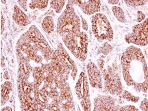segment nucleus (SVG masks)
<instances>
[{
	"label": "nucleus",
	"mask_w": 148,
	"mask_h": 111,
	"mask_svg": "<svg viewBox=\"0 0 148 111\" xmlns=\"http://www.w3.org/2000/svg\"><path fill=\"white\" fill-rule=\"evenodd\" d=\"M121 62L123 78L126 84L133 86L136 91L146 93L147 68L140 49L134 46L128 47L122 55Z\"/></svg>",
	"instance_id": "f257e3e1"
},
{
	"label": "nucleus",
	"mask_w": 148,
	"mask_h": 111,
	"mask_svg": "<svg viewBox=\"0 0 148 111\" xmlns=\"http://www.w3.org/2000/svg\"><path fill=\"white\" fill-rule=\"evenodd\" d=\"M62 38L74 56L82 61L85 60L87 57L88 43L87 34L80 31L65 35Z\"/></svg>",
	"instance_id": "f03ea898"
},
{
	"label": "nucleus",
	"mask_w": 148,
	"mask_h": 111,
	"mask_svg": "<svg viewBox=\"0 0 148 111\" xmlns=\"http://www.w3.org/2000/svg\"><path fill=\"white\" fill-rule=\"evenodd\" d=\"M81 21L75 13L72 5L68 4L66 8L58 21L57 31L62 37L65 35L80 31Z\"/></svg>",
	"instance_id": "7ed1b4c3"
},
{
	"label": "nucleus",
	"mask_w": 148,
	"mask_h": 111,
	"mask_svg": "<svg viewBox=\"0 0 148 111\" xmlns=\"http://www.w3.org/2000/svg\"><path fill=\"white\" fill-rule=\"evenodd\" d=\"M92 29L95 38L99 42L104 40L112 42L113 39V31L107 17L101 13L94 15L91 18Z\"/></svg>",
	"instance_id": "20e7f679"
},
{
	"label": "nucleus",
	"mask_w": 148,
	"mask_h": 111,
	"mask_svg": "<svg viewBox=\"0 0 148 111\" xmlns=\"http://www.w3.org/2000/svg\"><path fill=\"white\" fill-rule=\"evenodd\" d=\"M105 88L111 94L120 95L123 92L121 79L114 67H108L103 70Z\"/></svg>",
	"instance_id": "39448f33"
},
{
	"label": "nucleus",
	"mask_w": 148,
	"mask_h": 111,
	"mask_svg": "<svg viewBox=\"0 0 148 111\" xmlns=\"http://www.w3.org/2000/svg\"><path fill=\"white\" fill-rule=\"evenodd\" d=\"M147 19L138 25L133 27L132 32L125 36V40L128 43H133L138 46L147 45Z\"/></svg>",
	"instance_id": "423d86ee"
},
{
	"label": "nucleus",
	"mask_w": 148,
	"mask_h": 111,
	"mask_svg": "<svg viewBox=\"0 0 148 111\" xmlns=\"http://www.w3.org/2000/svg\"><path fill=\"white\" fill-rule=\"evenodd\" d=\"M75 92L84 110H91L89 86L87 78L84 72H81L75 86Z\"/></svg>",
	"instance_id": "0eeeda50"
},
{
	"label": "nucleus",
	"mask_w": 148,
	"mask_h": 111,
	"mask_svg": "<svg viewBox=\"0 0 148 111\" xmlns=\"http://www.w3.org/2000/svg\"><path fill=\"white\" fill-rule=\"evenodd\" d=\"M55 52L60 63L70 72L73 79H75L77 73V66L60 43Z\"/></svg>",
	"instance_id": "6e6552de"
},
{
	"label": "nucleus",
	"mask_w": 148,
	"mask_h": 111,
	"mask_svg": "<svg viewBox=\"0 0 148 111\" xmlns=\"http://www.w3.org/2000/svg\"><path fill=\"white\" fill-rule=\"evenodd\" d=\"M94 110H119L120 106H116L115 101L110 96L98 95L94 102Z\"/></svg>",
	"instance_id": "1a4fd4ad"
},
{
	"label": "nucleus",
	"mask_w": 148,
	"mask_h": 111,
	"mask_svg": "<svg viewBox=\"0 0 148 111\" xmlns=\"http://www.w3.org/2000/svg\"><path fill=\"white\" fill-rule=\"evenodd\" d=\"M71 5L76 4L87 15H91L100 11V1H69Z\"/></svg>",
	"instance_id": "9d476101"
},
{
	"label": "nucleus",
	"mask_w": 148,
	"mask_h": 111,
	"mask_svg": "<svg viewBox=\"0 0 148 111\" xmlns=\"http://www.w3.org/2000/svg\"><path fill=\"white\" fill-rule=\"evenodd\" d=\"M87 72L90 83L92 87L101 89L103 84L101 73L100 70L93 62H89L88 63Z\"/></svg>",
	"instance_id": "9b49d317"
},
{
	"label": "nucleus",
	"mask_w": 148,
	"mask_h": 111,
	"mask_svg": "<svg viewBox=\"0 0 148 111\" xmlns=\"http://www.w3.org/2000/svg\"><path fill=\"white\" fill-rule=\"evenodd\" d=\"M13 18L17 24L21 26H26L29 24V17L17 5L14 7Z\"/></svg>",
	"instance_id": "f8f14e48"
},
{
	"label": "nucleus",
	"mask_w": 148,
	"mask_h": 111,
	"mask_svg": "<svg viewBox=\"0 0 148 111\" xmlns=\"http://www.w3.org/2000/svg\"><path fill=\"white\" fill-rule=\"evenodd\" d=\"M12 91V84L9 81L5 82L1 85V105H4L8 100L9 96Z\"/></svg>",
	"instance_id": "ddd939ff"
},
{
	"label": "nucleus",
	"mask_w": 148,
	"mask_h": 111,
	"mask_svg": "<svg viewBox=\"0 0 148 111\" xmlns=\"http://www.w3.org/2000/svg\"><path fill=\"white\" fill-rule=\"evenodd\" d=\"M42 26L46 33H51L55 29V22L53 17L51 16H46L43 20Z\"/></svg>",
	"instance_id": "4468645a"
},
{
	"label": "nucleus",
	"mask_w": 148,
	"mask_h": 111,
	"mask_svg": "<svg viewBox=\"0 0 148 111\" xmlns=\"http://www.w3.org/2000/svg\"><path fill=\"white\" fill-rule=\"evenodd\" d=\"M112 11L114 16L120 22L123 23L126 22V19L125 17L124 11H123L121 8L117 6H114L112 7Z\"/></svg>",
	"instance_id": "2eb2a0df"
},
{
	"label": "nucleus",
	"mask_w": 148,
	"mask_h": 111,
	"mask_svg": "<svg viewBox=\"0 0 148 111\" xmlns=\"http://www.w3.org/2000/svg\"><path fill=\"white\" fill-rule=\"evenodd\" d=\"M48 4V1H32L29 4V7L32 10L45 9Z\"/></svg>",
	"instance_id": "dca6fc26"
},
{
	"label": "nucleus",
	"mask_w": 148,
	"mask_h": 111,
	"mask_svg": "<svg viewBox=\"0 0 148 111\" xmlns=\"http://www.w3.org/2000/svg\"><path fill=\"white\" fill-rule=\"evenodd\" d=\"M65 1H51L50 5L51 8L54 9L56 13H60L64 8Z\"/></svg>",
	"instance_id": "f3484780"
},
{
	"label": "nucleus",
	"mask_w": 148,
	"mask_h": 111,
	"mask_svg": "<svg viewBox=\"0 0 148 111\" xmlns=\"http://www.w3.org/2000/svg\"><path fill=\"white\" fill-rule=\"evenodd\" d=\"M121 94L123 97L127 101L136 103L139 101V97L138 96H134L133 94L127 91H123Z\"/></svg>",
	"instance_id": "a211bd4d"
},
{
	"label": "nucleus",
	"mask_w": 148,
	"mask_h": 111,
	"mask_svg": "<svg viewBox=\"0 0 148 111\" xmlns=\"http://www.w3.org/2000/svg\"><path fill=\"white\" fill-rule=\"evenodd\" d=\"M113 47L112 46L110 45L108 43H105L101 47H100L98 52L102 53L104 55H107L109 53L112 51Z\"/></svg>",
	"instance_id": "6ab92c4d"
},
{
	"label": "nucleus",
	"mask_w": 148,
	"mask_h": 111,
	"mask_svg": "<svg viewBox=\"0 0 148 111\" xmlns=\"http://www.w3.org/2000/svg\"><path fill=\"white\" fill-rule=\"evenodd\" d=\"M147 1H125V3L130 6L138 7L145 4Z\"/></svg>",
	"instance_id": "aec40b11"
},
{
	"label": "nucleus",
	"mask_w": 148,
	"mask_h": 111,
	"mask_svg": "<svg viewBox=\"0 0 148 111\" xmlns=\"http://www.w3.org/2000/svg\"><path fill=\"white\" fill-rule=\"evenodd\" d=\"M119 110H125V111H133V110H139L138 109L136 108L134 106L132 105H127L125 106H120Z\"/></svg>",
	"instance_id": "412c9836"
},
{
	"label": "nucleus",
	"mask_w": 148,
	"mask_h": 111,
	"mask_svg": "<svg viewBox=\"0 0 148 111\" xmlns=\"http://www.w3.org/2000/svg\"><path fill=\"white\" fill-rule=\"evenodd\" d=\"M140 108L142 110L144 111H147L148 110V101L146 98L142 101L140 105Z\"/></svg>",
	"instance_id": "4be33fe9"
},
{
	"label": "nucleus",
	"mask_w": 148,
	"mask_h": 111,
	"mask_svg": "<svg viewBox=\"0 0 148 111\" xmlns=\"http://www.w3.org/2000/svg\"><path fill=\"white\" fill-rule=\"evenodd\" d=\"M145 18V15L142 13V11H138L137 14V21L138 22H142Z\"/></svg>",
	"instance_id": "5701e85b"
},
{
	"label": "nucleus",
	"mask_w": 148,
	"mask_h": 111,
	"mask_svg": "<svg viewBox=\"0 0 148 111\" xmlns=\"http://www.w3.org/2000/svg\"><path fill=\"white\" fill-rule=\"evenodd\" d=\"M19 4V5H20V7H21V8L23 9L24 11H27V1H17Z\"/></svg>",
	"instance_id": "b1692460"
},
{
	"label": "nucleus",
	"mask_w": 148,
	"mask_h": 111,
	"mask_svg": "<svg viewBox=\"0 0 148 111\" xmlns=\"http://www.w3.org/2000/svg\"><path fill=\"white\" fill-rule=\"evenodd\" d=\"M81 20H82V29L84 30H85V31H87L88 30V24H87V21H86L84 18H82H82H81Z\"/></svg>",
	"instance_id": "393cba45"
},
{
	"label": "nucleus",
	"mask_w": 148,
	"mask_h": 111,
	"mask_svg": "<svg viewBox=\"0 0 148 111\" xmlns=\"http://www.w3.org/2000/svg\"><path fill=\"white\" fill-rule=\"evenodd\" d=\"M97 63H98V67H99L100 69L101 70H103V68H104V60L103 59H98L97 60Z\"/></svg>",
	"instance_id": "a878e982"
},
{
	"label": "nucleus",
	"mask_w": 148,
	"mask_h": 111,
	"mask_svg": "<svg viewBox=\"0 0 148 111\" xmlns=\"http://www.w3.org/2000/svg\"><path fill=\"white\" fill-rule=\"evenodd\" d=\"M4 22H5V21H4V17H3V16L1 14V34H3L4 31Z\"/></svg>",
	"instance_id": "bb28decb"
},
{
	"label": "nucleus",
	"mask_w": 148,
	"mask_h": 111,
	"mask_svg": "<svg viewBox=\"0 0 148 111\" xmlns=\"http://www.w3.org/2000/svg\"><path fill=\"white\" fill-rule=\"evenodd\" d=\"M4 78H5V79H7V80H8V79H10V76H9L8 73V72H7V71H5V72H4Z\"/></svg>",
	"instance_id": "cd10ccee"
},
{
	"label": "nucleus",
	"mask_w": 148,
	"mask_h": 111,
	"mask_svg": "<svg viewBox=\"0 0 148 111\" xmlns=\"http://www.w3.org/2000/svg\"><path fill=\"white\" fill-rule=\"evenodd\" d=\"M108 3L111 4H117L119 3V1H108Z\"/></svg>",
	"instance_id": "c85d7f7f"
},
{
	"label": "nucleus",
	"mask_w": 148,
	"mask_h": 111,
	"mask_svg": "<svg viewBox=\"0 0 148 111\" xmlns=\"http://www.w3.org/2000/svg\"><path fill=\"white\" fill-rule=\"evenodd\" d=\"M1 110H8V111H10V110H12V109L10 108V107H9V106H7V107H5V108H3L2 109H1Z\"/></svg>",
	"instance_id": "c756f323"
},
{
	"label": "nucleus",
	"mask_w": 148,
	"mask_h": 111,
	"mask_svg": "<svg viewBox=\"0 0 148 111\" xmlns=\"http://www.w3.org/2000/svg\"><path fill=\"white\" fill-rule=\"evenodd\" d=\"M2 3H6V1H2Z\"/></svg>",
	"instance_id": "7c9ffc66"
}]
</instances>
